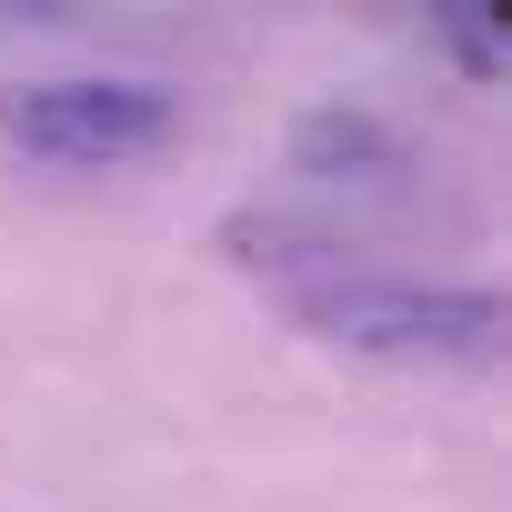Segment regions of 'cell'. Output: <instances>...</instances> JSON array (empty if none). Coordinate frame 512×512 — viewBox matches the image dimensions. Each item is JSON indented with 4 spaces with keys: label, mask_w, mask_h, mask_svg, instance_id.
<instances>
[{
    "label": "cell",
    "mask_w": 512,
    "mask_h": 512,
    "mask_svg": "<svg viewBox=\"0 0 512 512\" xmlns=\"http://www.w3.org/2000/svg\"><path fill=\"white\" fill-rule=\"evenodd\" d=\"M0 11H31V0H0Z\"/></svg>",
    "instance_id": "cell-4"
},
{
    "label": "cell",
    "mask_w": 512,
    "mask_h": 512,
    "mask_svg": "<svg viewBox=\"0 0 512 512\" xmlns=\"http://www.w3.org/2000/svg\"><path fill=\"white\" fill-rule=\"evenodd\" d=\"M292 161L322 171V181H372V171H402V141L372 121V111H312L292 131Z\"/></svg>",
    "instance_id": "cell-3"
},
{
    "label": "cell",
    "mask_w": 512,
    "mask_h": 512,
    "mask_svg": "<svg viewBox=\"0 0 512 512\" xmlns=\"http://www.w3.org/2000/svg\"><path fill=\"white\" fill-rule=\"evenodd\" d=\"M292 322L372 362H502V302L472 282H322L292 292Z\"/></svg>",
    "instance_id": "cell-1"
},
{
    "label": "cell",
    "mask_w": 512,
    "mask_h": 512,
    "mask_svg": "<svg viewBox=\"0 0 512 512\" xmlns=\"http://www.w3.org/2000/svg\"><path fill=\"white\" fill-rule=\"evenodd\" d=\"M0 131L51 171H121L181 141V101L151 81H11Z\"/></svg>",
    "instance_id": "cell-2"
}]
</instances>
